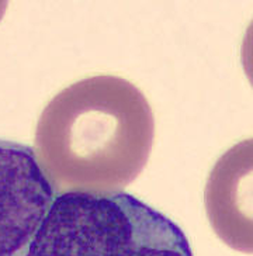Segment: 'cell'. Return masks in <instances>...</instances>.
Listing matches in <instances>:
<instances>
[{
	"label": "cell",
	"instance_id": "6da1fadb",
	"mask_svg": "<svg viewBox=\"0 0 253 256\" xmlns=\"http://www.w3.org/2000/svg\"><path fill=\"white\" fill-rule=\"evenodd\" d=\"M152 140L154 116L145 96L121 78L100 75L50 102L38 120L34 152L54 192L103 193L134 180Z\"/></svg>",
	"mask_w": 253,
	"mask_h": 256
},
{
	"label": "cell",
	"instance_id": "7a4b0ae2",
	"mask_svg": "<svg viewBox=\"0 0 253 256\" xmlns=\"http://www.w3.org/2000/svg\"><path fill=\"white\" fill-rule=\"evenodd\" d=\"M26 256H193L178 224L128 193L66 192L52 204Z\"/></svg>",
	"mask_w": 253,
	"mask_h": 256
},
{
	"label": "cell",
	"instance_id": "3957f363",
	"mask_svg": "<svg viewBox=\"0 0 253 256\" xmlns=\"http://www.w3.org/2000/svg\"><path fill=\"white\" fill-rule=\"evenodd\" d=\"M54 202L32 148L0 140V256H26Z\"/></svg>",
	"mask_w": 253,
	"mask_h": 256
}]
</instances>
